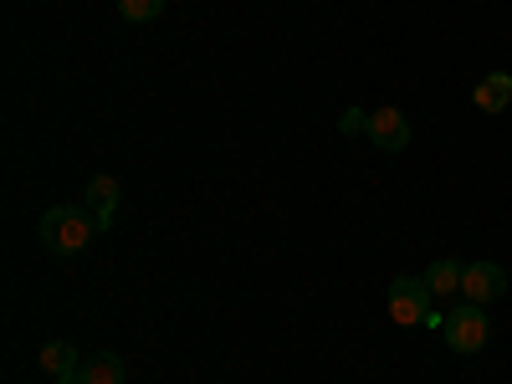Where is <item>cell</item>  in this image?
<instances>
[{
    "mask_svg": "<svg viewBox=\"0 0 512 384\" xmlns=\"http://www.w3.org/2000/svg\"><path fill=\"white\" fill-rule=\"evenodd\" d=\"M36 236L52 256H77L88 251V241L98 236V221L88 216V205H52L47 216L36 221Z\"/></svg>",
    "mask_w": 512,
    "mask_h": 384,
    "instance_id": "6da1fadb",
    "label": "cell"
},
{
    "mask_svg": "<svg viewBox=\"0 0 512 384\" xmlns=\"http://www.w3.org/2000/svg\"><path fill=\"white\" fill-rule=\"evenodd\" d=\"M441 333H446V344H451L456 354H482V349H487V338H492V323H487L482 303H461V308L446 313Z\"/></svg>",
    "mask_w": 512,
    "mask_h": 384,
    "instance_id": "7a4b0ae2",
    "label": "cell"
},
{
    "mask_svg": "<svg viewBox=\"0 0 512 384\" xmlns=\"http://www.w3.org/2000/svg\"><path fill=\"white\" fill-rule=\"evenodd\" d=\"M431 287H425V277H395L390 282V318L400 323V328H415V323H425L436 308H431Z\"/></svg>",
    "mask_w": 512,
    "mask_h": 384,
    "instance_id": "3957f363",
    "label": "cell"
},
{
    "mask_svg": "<svg viewBox=\"0 0 512 384\" xmlns=\"http://www.w3.org/2000/svg\"><path fill=\"white\" fill-rule=\"evenodd\" d=\"M461 292H466V303H497V297L507 292V272L497 262H472V267H461Z\"/></svg>",
    "mask_w": 512,
    "mask_h": 384,
    "instance_id": "277c9868",
    "label": "cell"
},
{
    "mask_svg": "<svg viewBox=\"0 0 512 384\" xmlns=\"http://www.w3.org/2000/svg\"><path fill=\"white\" fill-rule=\"evenodd\" d=\"M369 139H374V149H384V154H400V149L410 144V118H405L400 108H374V113H369Z\"/></svg>",
    "mask_w": 512,
    "mask_h": 384,
    "instance_id": "5b68a950",
    "label": "cell"
},
{
    "mask_svg": "<svg viewBox=\"0 0 512 384\" xmlns=\"http://www.w3.org/2000/svg\"><path fill=\"white\" fill-rule=\"evenodd\" d=\"M82 205H88V216L98 221V231L113 226V210H118V180L113 175H93L88 190H82Z\"/></svg>",
    "mask_w": 512,
    "mask_h": 384,
    "instance_id": "8992f818",
    "label": "cell"
},
{
    "mask_svg": "<svg viewBox=\"0 0 512 384\" xmlns=\"http://www.w3.org/2000/svg\"><path fill=\"white\" fill-rule=\"evenodd\" d=\"M472 103H477L482 113H502V108L512 103V72H487L477 88H472Z\"/></svg>",
    "mask_w": 512,
    "mask_h": 384,
    "instance_id": "52a82bcc",
    "label": "cell"
},
{
    "mask_svg": "<svg viewBox=\"0 0 512 384\" xmlns=\"http://www.w3.org/2000/svg\"><path fill=\"white\" fill-rule=\"evenodd\" d=\"M123 359L113 354V349H103V354H93V359H82V384H123Z\"/></svg>",
    "mask_w": 512,
    "mask_h": 384,
    "instance_id": "ba28073f",
    "label": "cell"
},
{
    "mask_svg": "<svg viewBox=\"0 0 512 384\" xmlns=\"http://www.w3.org/2000/svg\"><path fill=\"white\" fill-rule=\"evenodd\" d=\"M425 287H431L436 297H446V292H461V262H451V256L431 262V267H425Z\"/></svg>",
    "mask_w": 512,
    "mask_h": 384,
    "instance_id": "9c48e42d",
    "label": "cell"
},
{
    "mask_svg": "<svg viewBox=\"0 0 512 384\" xmlns=\"http://www.w3.org/2000/svg\"><path fill=\"white\" fill-rule=\"evenodd\" d=\"M36 364H41V369H47L52 379H57L62 369H72V364H82V359H77V349L67 344V338H52V344H47V349H41V359H36Z\"/></svg>",
    "mask_w": 512,
    "mask_h": 384,
    "instance_id": "30bf717a",
    "label": "cell"
},
{
    "mask_svg": "<svg viewBox=\"0 0 512 384\" xmlns=\"http://www.w3.org/2000/svg\"><path fill=\"white\" fill-rule=\"evenodd\" d=\"M164 11V0H118V16L128 21V26H144V21H154Z\"/></svg>",
    "mask_w": 512,
    "mask_h": 384,
    "instance_id": "8fae6325",
    "label": "cell"
},
{
    "mask_svg": "<svg viewBox=\"0 0 512 384\" xmlns=\"http://www.w3.org/2000/svg\"><path fill=\"white\" fill-rule=\"evenodd\" d=\"M338 128H344V134H369V113L349 108V113H344V123H338Z\"/></svg>",
    "mask_w": 512,
    "mask_h": 384,
    "instance_id": "7c38bea8",
    "label": "cell"
},
{
    "mask_svg": "<svg viewBox=\"0 0 512 384\" xmlns=\"http://www.w3.org/2000/svg\"><path fill=\"white\" fill-rule=\"evenodd\" d=\"M57 384H82V364H72V369H62V374H57Z\"/></svg>",
    "mask_w": 512,
    "mask_h": 384,
    "instance_id": "4fadbf2b",
    "label": "cell"
}]
</instances>
